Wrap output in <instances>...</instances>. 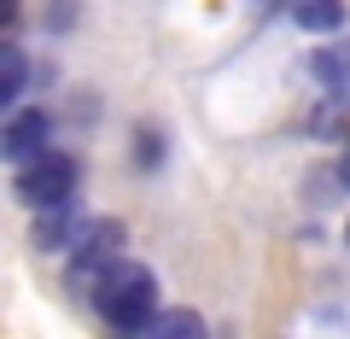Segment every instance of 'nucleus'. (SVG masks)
Listing matches in <instances>:
<instances>
[{
    "label": "nucleus",
    "mask_w": 350,
    "mask_h": 339,
    "mask_svg": "<svg viewBox=\"0 0 350 339\" xmlns=\"http://www.w3.org/2000/svg\"><path fill=\"white\" fill-rule=\"evenodd\" d=\"M94 304H100V316L117 327V334H152L158 327V281H152V269L140 264H117L111 275L94 287Z\"/></svg>",
    "instance_id": "1"
},
{
    "label": "nucleus",
    "mask_w": 350,
    "mask_h": 339,
    "mask_svg": "<svg viewBox=\"0 0 350 339\" xmlns=\"http://www.w3.org/2000/svg\"><path fill=\"white\" fill-rule=\"evenodd\" d=\"M123 240H129V228L117 223V216H94L88 234H82V246L70 251V287H82V292L100 287V281L123 264Z\"/></svg>",
    "instance_id": "2"
},
{
    "label": "nucleus",
    "mask_w": 350,
    "mask_h": 339,
    "mask_svg": "<svg viewBox=\"0 0 350 339\" xmlns=\"http://www.w3.org/2000/svg\"><path fill=\"white\" fill-rule=\"evenodd\" d=\"M12 193L29 205V211H59V205H70V193H76V158H70V152H47L41 164L18 170Z\"/></svg>",
    "instance_id": "3"
},
{
    "label": "nucleus",
    "mask_w": 350,
    "mask_h": 339,
    "mask_svg": "<svg viewBox=\"0 0 350 339\" xmlns=\"http://www.w3.org/2000/svg\"><path fill=\"white\" fill-rule=\"evenodd\" d=\"M47 135H53V117L41 112V105H24V112H12L6 129H0V158L18 164V170H29V164L47 158Z\"/></svg>",
    "instance_id": "4"
},
{
    "label": "nucleus",
    "mask_w": 350,
    "mask_h": 339,
    "mask_svg": "<svg viewBox=\"0 0 350 339\" xmlns=\"http://www.w3.org/2000/svg\"><path fill=\"white\" fill-rule=\"evenodd\" d=\"M82 234H88V216L76 211V199L59 205V211H41L36 216V251H76Z\"/></svg>",
    "instance_id": "5"
},
{
    "label": "nucleus",
    "mask_w": 350,
    "mask_h": 339,
    "mask_svg": "<svg viewBox=\"0 0 350 339\" xmlns=\"http://www.w3.org/2000/svg\"><path fill=\"white\" fill-rule=\"evenodd\" d=\"M310 76L333 94H350V41H327L310 53Z\"/></svg>",
    "instance_id": "6"
},
{
    "label": "nucleus",
    "mask_w": 350,
    "mask_h": 339,
    "mask_svg": "<svg viewBox=\"0 0 350 339\" xmlns=\"http://www.w3.org/2000/svg\"><path fill=\"white\" fill-rule=\"evenodd\" d=\"M24 82H29V64H24V47H0V105H12V112H24L18 105V94H24Z\"/></svg>",
    "instance_id": "7"
},
{
    "label": "nucleus",
    "mask_w": 350,
    "mask_h": 339,
    "mask_svg": "<svg viewBox=\"0 0 350 339\" xmlns=\"http://www.w3.org/2000/svg\"><path fill=\"white\" fill-rule=\"evenodd\" d=\"M146 339H211V327H204L199 310H163Z\"/></svg>",
    "instance_id": "8"
},
{
    "label": "nucleus",
    "mask_w": 350,
    "mask_h": 339,
    "mask_svg": "<svg viewBox=\"0 0 350 339\" xmlns=\"http://www.w3.org/2000/svg\"><path fill=\"white\" fill-rule=\"evenodd\" d=\"M292 18H298V29H310V36H333V29L345 24V6H338V0H304Z\"/></svg>",
    "instance_id": "9"
},
{
    "label": "nucleus",
    "mask_w": 350,
    "mask_h": 339,
    "mask_svg": "<svg viewBox=\"0 0 350 339\" xmlns=\"http://www.w3.org/2000/svg\"><path fill=\"white\" fill-rule=\"evenodd\" d=\"M140 140H146V147H135V158H140V164H158V158H163V140H158V129H146Z\"/></svg>",
    "instance_id": "10"
},
{
    "label": "nucleus",
    "mask_w": 350,
    "mask_h": 339,
    "mask_svg": "<svg viewBox=\"0 0 350 339\" xmlns=\"http://www.w3.org/2000/svg\"><path fill=\"white\" fill-rule=\"evenodd\" d=\"M70 24H76L70 6H53V12H47V29H70Z\"/></svg>",
    "instance_id": "11"
},
{
    "label": "nucleus",
    "mask_w": 350,
    "mask_h": 339,
    "mask_svg": "<svg viewBox=\"0 0 350 339\" xmlns=\"http://www.w3.org/2000/svg\"><path fill=\"white\" fill-rule=\"evenodd\" d=\"M338 181H345V188H350V158H345V164H338Z\"/></svg>",
    "instance_id": "12"
},
{
    "label": "nucleus",
    "mask_w": 350,
    "mask_h": 339,
    "mask_svg": "<svg viewBox=\"0 0 350 339\" xmlns=\"http://www.w3.org/2000/svg\"><path fill=\"white\" fill-rule=\"evenodd\" d=\"M345 246H350V228H345Z\"/></svg>",
    "instance_id": "13"
}]
</instances>
